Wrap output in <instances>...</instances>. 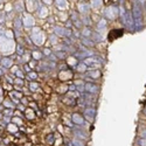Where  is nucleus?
<instances>
[{
    "mask_svg": "<svg viewBox=\"0 0 146 146\" xmlns=\"http://www.w3.org/2000/svg\"><path fill=\"white\" fill-rule=\"evenodd\" d=\"M35 77H36V75L35 74H30V78H35Z\"/></svg>",
    "mask_w": 146,
    "mask_h": 146,
    "instance_id": "f03ea898",
    "label": "nucleus"
},
{
    "mask_svg": "<svg viewBox=\"0 0 146 146\" xmlns=\"http://www.w3.org/2000/svg\"><path fill=\"white\" fill-rule=\"evenodd\" d=\"M1 74H3V71H1V70H0V75H1Z\"/></svg>",
    "mask_w": 146,
    "mask_h": 146,
    "instance_id": "7ed1b4c3",
    "label": "nucleus"
},
{
    "mask_svg": "<svg viewBox=\"0 0 146 146\" xmlns=\"http://www.w3.org/2000/svg\"><path fill=\"white\" fill-rule=\"evenodd\" d=\"M3 64L4 66H9V64H11V61H9V60H3Z\"/></svg>",
    "mask_w": 146,
    "mask_h": 146,
    "instance_id": "f257e3e1",
    "label": "nucleus"
}]
</instances>
